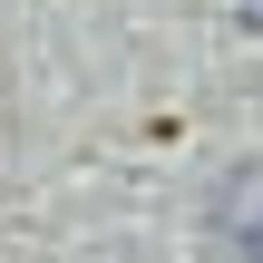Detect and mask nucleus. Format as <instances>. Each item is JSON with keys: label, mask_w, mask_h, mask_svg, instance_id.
I'll use <instances>...</instances> for the list:
<instances>
[{"label": "nucleus", "mask_w": 263, "mask_h": 263, "mask_svg": "<svg viewBox=\"0 0 263 263\" xmlns=\"http://www.w3.org/2000/svg\"><path fill=\"white\" fill-rule=\"evenodd\" d=\"M224 244L244 263H263V166H244V176L224 185Z\"/></svg>", "instance_id": "f257e3e1"}, {"label": "nucleus", "mask_w": 263, "mask_h": 263, "mask_svg": "<svg viewBox=\"0 0 263 263\" xmlns=\"http://www.w3.org/2000/svg\"><path fill=\"white\" fill-rule=\"evenodd\" d=\"M244 20H254V29H263V0H244Z\"/></svg>", "instance_id": "f03ea898"}]
</instances>
